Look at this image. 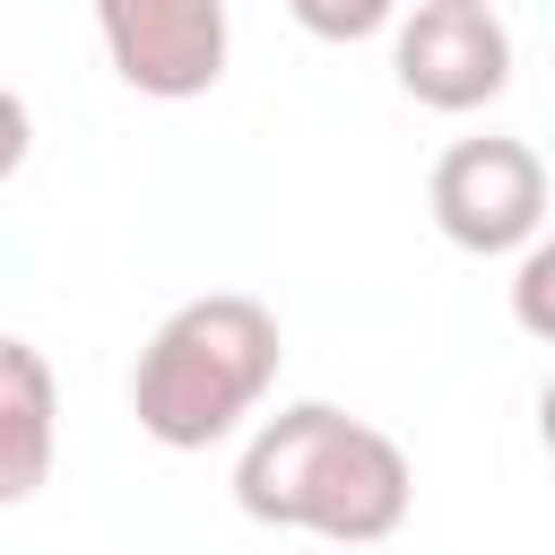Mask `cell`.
<instances>
[{
    "mask_svg": "<svg viewBox=\"0 0 555 555\" xmlns=\"http://www.w3.org/2000/svg\"><path fill=\"white\" fill-rule=\"evenodd\" d=\"M408 494H416L408 451L382 425H364L330 399L278 408L234 460V503L251 520L304 529V538H330V546H382L408 520Z\"/></svg>",
    "mask_w": 555,
    "mask_h": 555,
    "instance_id": "obj_1",
    "label": "cell"
},
{
    "mask_svg": "<svg viewBox=\"0 0 555 555\" xmlns=\"http://www.w3.org/2000/svg\"><path fill=\"white\" fill-rule=\"evenodd\" d=\"M278 312L260 295H191L182 312L156 321L130 373V416L165 451H208L225 442L278 382Z\"/></svg>",
    "mask_w": 555,
    "mask_h": 555,
    "instance_id": "obj_2",
    "label": "cell"
},
{
    "mask_svg": "<svg viewBox=\"0 0 555 555\" xmlns=\"http://www.w3.org/2000/svg\"><path fill=\"white\" fill-rule=\"evenodd\" d=\"M425 199L460 251L503 260V251H529L546 225V165L529 139H460V147H442Z\"/></svg>",
    "mask_w": 555,
    "mask_h": 555,
    "instance_id": "obj_3",
    "label": "cell"
},
{
    "mask_svg": "<svg viewBox=\"0 0 555 555\" xmlns=\"http://www.w3.org/2000/svg\"><path fill=\"white\" fill-rule=\"evenodd\" d=\"M390 69L425 113H477L512 87V35L494 0H416V17H399Z\"/></svg>",
    "mask_w": 555,
    "mask_h": 555,
    "instance_id": "obj_4",
    "label": "cell"
},
{
    "mask_svg": "<svg viewBox=\"0 0 555 555\" xmlns=\"http://www.w3.org/2000/svg\"><path fill=\"white\" fill-rule=\"evenodd\" d=\"M95 35L121 87L191 104L225 78V0H95Z\"/></svg>",
    "mask_w": 555,
    "mask_h": 555,
    "instance_id": "obj_5",
    "label": "cell"
},
{
    "mask_svg": "<svg viewBox=\"0 0 555 555\" xmlns=\"http://www.w3.org/2000/svg\"><path fill=\"white\" fill-rule=\"evenodd\" d=\"M52 451H61V390H52V364H43V347L0 338V512L26 503V494L52 477Z\"/></svg>",
    "mask_w": 555,
    "mask_h": 555,
    "instance_id": "obj_6",
    "label": "cell"
},
{
    "mask_svg": "<svg viewBox=\"0 0 555 555\" xmlns=\"http://www.w3.org/2000/svg\"><path fill=\"white\" fill-rule=\"evenodd\" d=\"M286 9H295V26L321 35V43H364V35H382V26L399 17V0H286Z\"/></svg>",
    "mask_w": 555,
    "mask_h": 555,
    "instance_id": "obj_7",
    "label": "cell"
},
{
    "mask_svg": "<svg viewBox=\"0 0 555 555\" xmlns=\"http://www.w3.org/2000/svg\"><path fill=\"white\" fill-rule=\"evenodd\" d=\"M546 278H555V251L546 243H529V260H520V321L546 338L555 330V312H546Z\"/></svg>",
    "mask_w": 555,
    "mask_h": 555,
    "instance_id": "obj_8",
    "label": "cell"
},
{
    "mask_svg": "<svg viewBox=\"0 0 555 555\" xmlns=\"http://www.w3.org/2000/svg\"><path fill=\"white\" fill-rule=\"evenodd\" d=\"M26 147H35V121H26V95L17 87H0V182L26 165Z\"/></svg>",
    "mask_w": 555,
    "mask_h": 555,
    "instance_id": "obj_9",
    "label": "cell"
}]
</instances>
